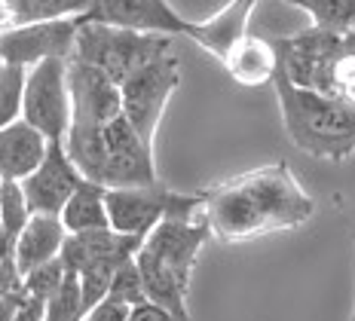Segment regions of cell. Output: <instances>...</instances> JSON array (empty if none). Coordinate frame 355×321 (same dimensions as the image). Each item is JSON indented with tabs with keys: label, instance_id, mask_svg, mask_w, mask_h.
Returning <instances> with one entry per match:
<instances>
[{
	"label": "cell",
	"instance_id": "cell-13",
	"mask_svg": "<svg viewBox=\"0 0 355 321\" xmlns=\"http://www.w3.org/2000/svg\"><path fill=\"white\" fill-rule=\"evenodd\" d=\"M77 21H98V25H114L138 34H190V19H184L168 0H95L92 10Z\"/></svg>",
	"mask_w": 355,
	"mask_h": 321
},
{
	"label": "cell",
	"instance_id": "cell-22",
	"mask_svg": "<svg viewBox=\"0 0 355 321\" xmlns=\"http://www.w3.org/2000/svg\"><path fill=\"white\" fill-rule=\"evenodd\" d=\"M285 3L306 12L309 25L322 31L355 34V0H285Z\"/></svg>",
	"mask_w": 355,
	"mask_h": 321
},
{
	"label": "cell",
	"instance_id": "cell-11",
	"mask_svg": "<svg viewBox=\"0 0 355 321\" xmlns=\"http://www.w3.org/2000/svg\"><path fill=\"white\" fill-rule=\"evenodd\" d=\"M77 34H80L77 19L3 28V37H0L3 64H21V68L31 71L34 64L49 62V58H64V62H71L73 52H77Z\"/></svg>",
	"mask_w": 355,
	"mask_h": 321
},
{
	"label": "cell",
	"instance_id": "cell-19",
	"mask_svg": "<svg viewBox=\"0 0 355 321\" xmlns=\"http://www.w3.org/2000/svg\"><path fill=\"white\" fill-rule=\"evenodd\" d=\"M62 220L71 236L80 233H98V229H110V214H107V186L83 181L77 193L68 199L62 208Z\"/></svg>",
	"mask_w": 355,
	"mask_h": 321
},
{
	"label": "cell",
	"instance_id": "cell-2",
	"mask_svg": "<svg viewBox=\"0 0 355 321\" xmlns=\"http://www.w3.org/2000/svg\"><path fill=\"white\" fill-rule=\"evenodd\" d=\"M209 236L211 227L205 211L172 214L144 238L135 254L147 297L184 321H190V281Z\"/></svg>",
	"mask_w": 355,
	"mask_h": 321
},
{
	"label": "cell",
	"instance_id": "cell-18",
	"mask_svg": "<svg viewBox=\"0 0 355 321\" xmlns=\"http://www.w3.org/2000/svg\"><path fill=\"white\" fill-rule=\"evenodd\" d=\"M220 64L230 73L233 83H239L245 89H263V86H270L279 73V49H276V43L266 40V37L248 34L227 52V58Z\"/></svg>",
	"mask_w": 355,
	"mask_h": 321
},
{
	"label": "cell",
	"instance_id": "cell-8",
	"mask_svg": "<svg viewBox=\"0 0 355 321\" xmlns=\"http://www.w3.org/2000/svg\"><path fill=\"white\" fill-rule=\"evenodd\" d=\"M178 86H181V64H178L175 49L150 58V62L141 64V68L120 86L125 116L141 132V138L147 144H153V138H157L162 114H166V104L175 95Z\"/></svg>",
	"mask_w": 355,
	"mask_h": 321
},
{
	"label": "cell",
	"instance_id": "cell-23",
	"mask_svg": "<svg viewBox=\"0 0 355 321\" xmlns=\"http://www.w3.org/2000/svg\"><path fill=\"white\" fill-rule=\"evenodd\" d=\"M89 315L86 294L83 285L73 272L64 275V281L58 285V290L46 300V318L43 321H83Z\"/></svg>",
	"mask_w": 355,
	"mask_h": 321
},
{
	"label": "cell",
	"instance_id": "cell-4",
	"mask_svg": "<svg viewBox=\"0 0 355 321\" xmlns=\"http://www.w3.org/2000/svg\"><path fill=\"white\" fill-rule=\"evenodd\" d=\"M141 242L144 238L123 236V233H116L114 227L98 229V233L68 236V242H64V248H62V260H64V266H68V272L77 275L80 285H83L89 312L98 303L107 300L116 272H120L129 260H135Z\"/></svg>",
	"mask_w": 355,
	"mask_h": 321
},
{
	"label": "cell",
	"instance_id": "cell-3",
	"mask_svg": "<svg viewBox=\"0 0 355 321\" xmlns=\"http://www.w3.org/2000/svg\"><path fill=\"white\" fill-rule=\"evenodd\" d=\"M282 123L294 147L324 162H343L355 153V107L340 95L303 89L282 71L272 80Z\"/></svg>",
	"mask_w": 355,
	"mask_h": 321
},
{
	"label": "cell",
	"instance_id": "cell-15",
	"mask_svg": "<svg viewBox=\"0 0 355 321\" xmlns=\"http://www.w3.org/2000/svg\"><path fill=\"white\" fill-rule=\"evenodd\" d=\"M53 138H46L28 119L3 125L0 132V181H25L43 166Z\"/></svg>",
	"mask_w": 355,
	"mask_h": 321
},
{
	"label": "cell",
	"instance_id": "cell-27",
	"mask_svg": "<svg viewBox=\"0 0 355 321\" xmlns=\"http://www.w3.org/2000/svg\"><path fill=\"white\" fill-rule=\"evenodd\" d=\"M331 95H340V98L355 107V49L346 52L337 62L334 77H331Z\"/></svg>",
	"mask_w": 355,
	"mask_h": 321
},
{
	"label": "cell",
	"instance_id": "cell-10",
	"mask_svg": "<svg viewBox=\"0 0 355 321\" xmlns=\"http://www.w3.org/2000/svg\"><path fill=\"white\" fill-rule=\"evenodd\" d=\"M157 162H153V144H147L141 132L129 123V116H116L105 125V171L101 184L114 186H144L157 184Z\"/></svg>",
	"mask_w": 355,
	"mask_h": 321
},
{
	"label": "cell",
	"instance_id": "cell-12",
	"mask_svg": "<svg viewBox=\"0 0 355 321\" xmlns=\"http://www.w3.org/2000/svg\"><path fill=\"white\" fill-rule=\"evenodd\" d=\"M71 86V129H105L116 116H123V89L107 77L105 71L71 58L68 64Z\"/></svg>",
	"mask_w": 355,
	"mask_h": 321
},
{
	"label": "cell",
	"instance_id": "cell-28",
	"mask_svg": "<svg viewBox=\"0 0 355 321\" xmlns=\"http://www.w3.org/2000/svg\"><path fill=\"white\" fill-rule=\"evenodd\" d=\"M125 321H184V318H178L175 312L166 309V306H159L153 300H144V303L132 306L129 315H125Z\"/></svg>",
	"mask_w": 355,
	"mask_h": 321
},
{
	"label": "cell",
	"instance_id": "cell-7",
	"mask_svg": "<svg viewBox=\"0 0 355 321\" xmlns=\"http://www.w3.org/2000/svg\"><path fill=\"white\" fill-rule=\"evenodd\" d=\"M272 43L279 49V71L291 83H297L303 89L331 92L334 68L346 52L355 49V34L322 31L315 25H306L294 34L272 37Z\"/></svg>",
	"mask_w": 355,
	"mask_h": 321
},
{
	"label": "cell",
	"instance_id": "cell-5",
	"mask_svg": "<svg viewBox=\"0 0 355 321\" xmlns=\"http://www.w3.org/2000/svg\"><path fill=\"white\" fill-rule=\"evenodd\" d=\"M172 40L175 37H166V34H138L114 25H98V21H80L73 58L105 71L114 83L123 86L141 64L162 55V52L175 49Z\"/></svg>",
	"mask_w": 355,
	"mask_h": 321
},
{
	"label": "cell",
	"instance_id": "cell-26",
	"mask_svg": "<svg viewBox=\"0 0 355 321\" xmlns=\"http://www.w3.org/2000/svg\"><path fill=\"white\" fill-rule=\"evenodd\" d=\"M64 275H68V266H64V260L58 257L53 263H43L31 270L25 275V290L37 300H49V297L58 290V285L64 281Z\"/></svg>",
	"mask_w": 355,
	"mask_h": 321
},
{
	"label": "cell",
	"instance_id": "cell-16",
	"mask_svg": "<svg viewBox=\"0 0 355 321\" xmlns=\"http://www.w3.org/2000/svg\"><path fill=\"white\" fill-rule=\"evenodd\" d=\"M261 0H230L227 6H220L214 16L190 21V40L199 43L209 55H214L218 62H224L242 37H248V25L254 16V6Z\"/></svg>",
	"mask_w": 355,
	"mask_h": 321
},
{
	"label": "cell",
	"instance_id": "cell-29",
	"mask_svg": "<svg viewBox=\"0 0 355 321\" xmlns=\"http://www.w3.org/2000/svg\"><path fill=\"white\" fill-rule=\"evenodd\" d=\"M125 315H129V306H123L116 300H105L95 306L83 321H125Z\"/></svg>",
	"mask_w": 355,
	"mask_h": 321
},
{
	"label": "cell",
	"instance_id": "cell-24",
	"mask_svg": "<svg viewBox=\"0 0 355 321\" xmlns=\"http://www.w3.org/2000/svg\"><path fill=\"white\" fill-rule=\"evenodd\" d=\"M0 110H3V125L21 119L25 110V86H28V68L21 64H3V83H0Z\"/></svg>",
	"mask_w": 355,
	"mask_h": 321
},
{
	"label": "cell",
	"instance_id": "cell-14",
	"mask_svg": "<svg viewBox=\"0 0 355 321\" xmlns=\"http://www.w3.org/2000/svg\"><path fill=\"white\" fill-rule=\"evenodd\" d=\"M83 171L77 168V162L71 159L64 141H53L49 153L43 159V166L34 171L31 177L21 181L28 202L34 211H49V214H62V208L68 205V199L77 193V186L83 184Z\"/></svg>",
	"mask_w": 355,
	"mask_h": 321
},
{
	"label": "cell",
	"instance_id": "cell-30",
	"mask_svg": "<svg viewBox=\"0 0 355 321\" xmlns=\"http://www.w3.org/2000/svg\"><path fill=\"white\" fill-rule=\"evenodd\" d=\"M352 321H355V309H352Z\"/></svg>",
	"mask_w": 355,
	"mask_h": 321
},
{
	"label": "cell",
	"instance_id": "cell-25",
	"mask_svg": "<svg viewBox=\"0 0 355 321\" xmlns=\"http://www.w3.org/2000/svg\"><path fill=\"white\" fill-rule=\"evenodd\" d=\"M107 300H116V303L129 306V309H132V306H138V303H144V300H150V297H147L144 279H141V272H138L135 260H129V263H125L123 270L116 272L114 285H110Z\"/></svg>",
	"mask_w": 355,
	"mask_h": 321
},
{
	"label": "cell",
	"instance_id": "cell-21",
	"mask_svg": "<svg viewBox=\"0 0 355 321\" xmlns=\"http://www.w3.org/2000/svg\"><path fill=\"white\" fill-rule=\"evenodd\" d=\"M34 208L28 202L19 181H0V233H3V254H12L21 229L28 227Z\"/></svg>",
	"mask_w": 355,
	"mask_h": 321
},
{
	"label": "cell",
	"instance_id": "cell-20",
	"mask_svg": "<svg viewBox=\"0 0 355 321\" xmlns=\"http://www.w3.org/2000/svg\"><path fill=\"white\" fill-rule=\"evenodd\" d=\"M95 0H3V28L37 25V21L83 19Z\"/></svg>",
	"mask_w": 355,
	"mask_h": 321
},
{
	"label": "cell",
	"instance_id": "cell-1",
	"mask_svg": "<svg viewBox=\"0 0 355 321\" xmlns=\"http://www.w3.org/2000/svg\"><path fill=\"white\" fill-rule=\"evenodd\" d=\"M202 199L211 236L227 245L297 229L315 211V199L285 159L209 184Z\"/></svg>",
	"mask_w": 355,
	"mask_h": 321
},
{
	"label": "cell",
	"instance_id": "cell-6",
	"mask_svg": "<svg viewBox=\"0 0 355 321\" xmlns=\"http://www.w3.org/2000/svg\"><path fill=\"white\" fill-rule=\"evenodd\" d=\"M205 211L202 193H181L162 181L144 186H114L107 190L110 227L123 236L147 238L172 214H199Z\"/></svg>",
	"mask_w": 355,
	"mask_h": 321
},
{
	"label": "cell",
	"instance_id": "cell-9",
	"mask_svg": "<svg viewBox=\"0 0 355 321\" xmlns=\"http://www.w3.org/2000/svg\"><path fill=\"white\" fill-rule=\"evenodd\" d=\"M68 64L64 58H49L28 71L25 86V110L21 119L43 132L53 141H64L71 132V86H68Z\"/></svg>",
	"mask_w": 355,
	"mask_h": 321
},
{
	"label": "cell",
	"instance_id": "cell-17",
	"mask_svg": "<svg viewBox=\"0 0 355 321\" xmlns=\"http://www.w3.org/2000/svg\"><path fill=\"white\" fill-rule=\"evenodd\" d=\"M68 227H64L62 214H49V211H34L28 227L21 229L16 248H12V257H16V266L21 275H28L31 270L43 263H53V260L62 257V248L68 242Z\"/></svg>",
	"mask_w": 355,
	"mask_h": 321
}]
</instances>
